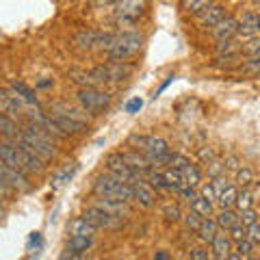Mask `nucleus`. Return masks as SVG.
Masks as SVG:
<instances>
[{
    "instance_id": "nucleus-1",
    "label": "nucleus",
    "mask_w": 260,
    "mask_h": 260,
    "mask_svg": "<svg viewBox=\"0 0 260 260\" xmlns=\"http://www.w3.org/2000/svg\"><path fill=\"white\" fill-rule=\"evenodd\" d=\"M15 141L26 145V148L35 152L44 162L56 158V148H54L56 141L52 139L50 135H46L44 130H39L35 124H30V121H26V124L20 126V135H18V139Z\"/></svg>"
},
{
    "instance_id": "nucleus-2",
    "label": "nucleus",
    "mask_w": 260,
    "mask_h": 260,
    "mask_svg": "<svg viewBox=\"0 0 260 260\" xmlns=\"http://www.w3.org/2000/svg\"><path fill=\"white\" fill-rule=\"evenodd\" d=\"M93 193L98 198H115V200H124V202H135L133 195V184L121 180V178L113 176V174H100L93 182Z\"/></svg>"
},
{
    "instance_id": "nucleus-3",
    "label": "nucleus",
    "mask_w": 260,
    "mask_h": 260,
    "mask_svg": "<svg viewBox=\"0 0 260 260\" xmlns=\"http://www.w3.org/2000/svg\"><path fill=\"white\" fill-rule=\"evenodd\" d=\"M141 46H143L141 32H137V30L119 32V35H115L111 48L107 50V56H109V61H128L139 54Z\"/></svg>"
},
{
    "instance_id": "nucleus-4",
    "label": "nucleus",
    "mask_w": 260,
    "mask_h": 260,
    "mask_svg": "<svg viewBox=\"0 0 260 260\" xmlns=\"http://www.w3.org/2000/svg\"><path fill=\"white\" fill-rule=\"evenodd\" d=\"M78 104L85 113H89L91 117H100L107 113L111 107V95L107 91H102L100 87H80L78 89Z\"/></svg>"
},
{
    "instance_id": "nucleus-5",
    "label": "nucleus",
    "mask_w": 260,
    "mask_h": 260,
    "mask_svg": "<svg viewBox=\"0 0 260 260\" xmlns=\"http://www.w3.org/2000/svg\"><path fill=\"white\" fill-rule=\"evenodd\" d=\"M128 145L135 150L143 152L145 156L150 158V162L154 158L162 156V154L172 152V148H169V143L165 139H160V137H154V135H130L128 137Z\"/></svg>"
},
{
    "instance_id": "nucleus-6",
    "label": "nucleus",
    "mask_w": 260,
    "mask_h": 260,
    "mask_svg": "<svg viewBox=\"0 0 260 260\" xmlns=\"http://www.w3.org/2000/svg\"><path fill=\"white\" fill-rule=\"evenodd\" d=\"M83 217L93 228H98V230H119V228H124V217L111 215V213H107V210L100 208V206L87 208L83 213Z\"/></svg>"
},
{
    "instance_id": "nucleus-7",
    "label": "nucleus",
    "mask_w": 260,
    "mask_h": 260,
    "mask_svg": "<svg viewBox=\"0 0 260 260\" xmlns=\"http://www.w3.org/2000/svg\"><path fill=\"white\" fill-rule=\"evenodd\" d=\"M104 167H107L109 174L117 176V178H121V180H126V182H130V184L137 182V180H143V178L126 162V158H124V154H121V152L109 154L107 160H104Z\"/></svg>"
},
{
    "instance_id": "nucleus-8",
    "label": "nucleus",
    "mask_w": 260,
    "mask_h": 260,
    "mask_svg": "<svg viewBox=\"0 0 260 260\" xmlns=\"http://www.w3.org/2000/svg\"><path fill=\"white\" fill-rule=\"evenodd\" d=\"M0 180L9 186L13 193L15 191H18V193H28L32 189L28 174H24V172H20V169H13L9 165H5L3 160H0Z\"/></svg>"
},
{
    "instance_id": "nucleus-9",
    "label": "nucleus",
    "mask_w": 260,
    "mask_h": 260,
    "mask_svg": "<svg viewBox=\"0 0 260 260\" xmlns=\"http://www.w3.org/2000/svg\"><path fill=\"white\" fill-rule=\"evenodd\" d=\"M115 7V18L119 24H135L145 13V0H119Z\"/></svg>"
},
{
    "instance_id": "nucleus-10",
    "label": "nucleus",
    "mask_w": 260,
    "mask_h": 260,
    "mask_svg": "<svg viewBox=\"0 0 260 260\" xmlns=\"http://www.w3.org/2000/svg\"><path fill=\"white\" fill-rule=\"evenodd\" d=\"M50 117L56 126H59L61 130L68 137H80V135H85L87 130H89V124L83 119H76V117H70V115H65V113H54L50 111Z\"/></svg>"
},
{
    "instance_id": "nucleus-11",
    "label": "nucleus",
    "mask_w": 260,
    "mask_h": 260,
    "mask_svg": "<svg viewBox=\"0 0 260 260\" xmlns=\"http://www.w3.org/2000/svg\"><path fill=\"white\" fill-rule=\"evenodd\" d=\"M0 111L7 113V115H11L13 119L24 113V104L18 100V95H15L9 87H3L0 85Z\"/></svg>"
},
{
    "instance_id": "nucleus-12",
    "label": "nucleus",
    "mask_w": 260,
    "mask_h": 260,
    "mask_svg": "<svg viewBox=\"0 0 260 260\" xmlns=\"http://www.w3.org/2000/svg\"><path fill=\"white\" fill-rule=\"evenodd\" d=\"M237 35H239V18H232V15H225L213 28V37L217 44L225 42V39H234Z\"/></svg>"
},
{
    "instance_id": "nucleus-13",
    "label": "nucleus",
    "mask_w": 260,
    "mask_h": 260,
    "mask_svg": "<svg viewBox=\"0 0 260 260\" xmlns=\"http://www.w3.org/2000/svg\"><path fill=\"white\" fill-rule=\"evenodd\" d=\"M15 145H18V150H20V158H22V165H24V172L26 174H44V169H46V165H44V160L37 156L32 150H28L26 145H22V143H18L15 141Z\"/></svg>"
},
{
    "instance_id": "nucleus-14",
    "label": "nucleus",
    "mask_w": 260,
    "mask_h": 260,
    "mask_svg": "<svg viewBox=\"0 0 260 260\" xmlns=\"http://www.w3.org/2000/svg\"><path fill=\"white\" fill-rule=\"evenodd\" d=\"M133 195H135V202L141 208H154V204H156V193H154V189L145 180L133 182Z\"/></svg>"
},
{
    "instance_id": "nucleus-15",
    "label": "nucleus",
    "mask_w": 260,
    "mask_h": 260,
    "mask_svg": "<svg viewBox=\"0 0 260 260\" xmlns=\"http://www.w3.org/2000/svg\"><path fill=\"white\" fill-rule=\"evenodd\" d=\"M104 68V74H107V83H121V80L130 78L133 74V65H128L126 61H109Z\"/></svg>"
},
{
    "instance_id": "nucleus-16",
    "label": "nucleus",
    "mask_w": 260,
    "mask_h": 260,
    "mask_svg": "<svg viewBox=\"0 0 260 260\" xmlns=\"http://www.w3.org/2000/svg\"><path fill=\"white\" fill-rule=\"evenodd\" d=\"M225 7H221V5H210L206 11H202L200 15H198V26L200 28H210L213 30L219 22H221L223 18H225Z\"/></svg>"
},
{
    "instance_id": "nucleus-17",
    "label": "nucleus",
    "mask_w": 260,
    "mask_h": 260,
    "mask_svg": "<svg viewBox=\"0 0 260 260\" xmlns=\"http://www.w3.org/2000/svg\"><path fill=\"white\" fill-rule=\"evenodd\" d=\"M93 247V237H80V234H72L68 241V254H61V258H78L87 254Z\"/></svg>"
},
{
    "instance_id": "nucleus-18",
    "label": "nucleus",
    "mask_w": 260,
    "mask_h": 260,
    "mask_svg": "<svg viewBox=\"0 0 260 260\" xmlns=\"http://www.w3.org/2000/svg\"><path fill=\"white\" fill-rule=\"evenodd\" d=\"M95 206H100V208L107 210V213L117 215V217H124V219L130 217V213H133V208H130V202L115 200V198H100Z\"/></svg>"
},
{
    "instance_id": "nucleus-19",
    "label": "nucleus",
    "mask_w": 260,
    "mask_h": 260,
    "mask_svg": "<svg viewBox=\"0 0 260 260\" xmlns=\"http://www.w3.org/2000/svg\"><path fill=\"white\" fill-rule=\"evenodd\" d=\"M210 251H213V258H217V260L228 258V254L232 251V241L225 234V230H219L215 234V239L210 241Z\"/></svg>"
},
{
    "instance_id": "nucleus-20",
    "label": "nucleus",
    "mask_w": 260,
    "mask_h": 260,
    "mask_svg": "<svg viewBox=\"0 0 260 260\" xmlns=\"http://www.w3.org/2000/svg\"><path fill=\"white\" fill-rule=\"evenodd\" d=\"M258 32H260V15L254 11H245L243 18L239 20V35L251 37V35H258Z\"/></svg>"
},
{
    "instance_id": "nucleus-21",
    "label": "nucleus",
    "mask_w": 260,
    "mask_h": 260,
    "mask_svg": "<svg viewBox=\"0 0 260 260\" xmlns=\"http://www.w3.org/2000/svg\"><path fill=\"white\" fill-rule=\"evenodd\" d=\"M9 89L18 95V100L22 104H28V107H39V100H37V95L35 91L28 87V85H24V83H18V80H11L9 83Z\"/></svg>"
},
{
    "instance_id": "nucleus-22",
    "label": "nucleus",
    "mask_w": 260,
    "mask_h": 260,
    "mask_svg": "<svg viewBox=\"0 0 260 260\" xmlns=\"http://www.w3.org/2000/svg\"><path fill=\"white\" fill-rule=\"evenodd\" d=\"M18 135H20L18 121H15L11 115H7V113L0 111V137H3V139H9V141H15Z\"/></svg>"
},
{
    "instance_id": "nucleus-23",
    "label": "nucleus",
    "mask_w": 260,
    "mask_h": 260,
    "mask_svg": "<svg viewBox=\"0 0 260 260\" xmlns=\"http://www.w3.org/2000/svg\"><path fill=\"white\" fill-rule=\"evenodd\" d=\"M217 232H219V225L215 221V217H204L200 228H198V239L204 243V245H210V241L215 239Z\"/></svg>"
},
{
    "instance_id": "nucleus-24",
    "label": "nucleus",
    "mask_w": 260,
    "mask_h": 260,
    "mask_svg": "<svg viewBox=\"0 0 260 260\" xmlns=\"http://www.w3.org/2000/svg\"><path fill=\"white\" fill-rule=\"evenodd\" d=\"M68 232L70 234H80V237H95L98 228H93L83 215H80V217H76V219H72V221H70Z\"/></svg>"
},
{
    "instance_id": "nucleus-25",
    "label": "nucleus",
    "mask_w": 260,
    "mask_h": 260,
    "mask_svg": "<svg viewBox=\"0 0 260 260\" xmlns=\"http://www.w3.org/2000/svg\"><path fill=\"white\" fill-rule=\"evenodd\" d=\"M98 37H100V32L95 30H80L74 35V46L78 50H95Z\"/></svg>"
},
{
    "instance_id": "nucleus-26",
    "label": "nucleus",
    "mask_w": 260,
    "mask_h": 260,
    "mask_svg": "<svg viewBox=\"0 0 260 260\" xmlns=\"http://www.w3.org/2000/svg\"><path fill=\"white\" fill-rule=\"evenodd\" d=\"M213 217L219 225V230H225V232L230 230L234 223H239V210H234V208H221V213L213 215Z\"/></svg>"
},
{
    "instance_id": "nucleus-27",
    "label": "nucleus",
    "mask_w": 260,
    "mask_h": 260,
    "mask_svg": "<svg viewBox=\"0 0 260 260\" xmlns=\"http://www.w3.org/2000/svg\"><path fill=\"white\" fill-rule=\"evenodd\" d=\"M210 5H215L213 0H180V9L189 15H200L202 11H206Z\"/></svg>"
},
{
    "instance_id": "nucleus-28",
    "label": "nucleus",
    "mask_w": 260,
    "mask_h": 260,
    "mask_svg": "<svg viewBox=\"0 0 260 260\" xmlns=\"http://www.w3.org/2000/svg\"><path fill=\"white\" fill-rule=\"evenodd\" d=\"M254 180H256L254 172H251L249 167H245V165H241L237 172H234V184H237L239 189H249V186L254 184Z\"/></svg>"
},
{
    "instance_id": "nucleus-29",
    "label": "nucleus",
    "mask_w": 260,
    "mask_h": 260,
    "mask_svg": "<svg viewBox=\"0 0 260 260\" xmlns=\"http://www.w3.org/2000/svg\"><path fill=\"white\" fill-rule=\"evenodd\" d=\"M162 178H165V184H167V191H178L180 186L184 184L182 180V174H180V169H174V167H167L165 172H162Z\"/></svg>"
},
{
    "instance_id": "nucleus-30",
    "label": "nucleus",
    "mask_w": 260,
    "mask_h": 260,
    "mask_svg": "<svg viewBox=\"0 0 260 260\" xmlns=\"http://www.w3.org/2000/svg\"><path fill=\"white\" fill-rule=\"evenodd\" d=\"M180 174H182L184 184H191V186H200V184H202V172H200L198 165H193V162L184 165V167L180 169Z\"/></svg>"
},
{
    "instance_id": "nucleus-31",
    "label": "nucleus",
    "mask_w": 260,
    "mask_h": 260,
    "mask_svg": "<svg viewBox=\"0 0 260 260\" xmlns=\"http://www.w3.org/2000/svg\"><path fill=\"white\" fill-rule=\"evenodd\" d=\"M70 78L80 87H100V83L91 76V72L85 70H70Z\"/></svg>"
},
{
    "instance_id": "nucleus-32",
    "label": "nucleus",
    "mask_w": 260,
    "mask_h": 260,
    "mask_svg": "<svg viewBox=\"0 0 260 260\" xmlns=\"http://www.w3.org/2000/svg\"><path fill=\"white\" fill-rule=\"evenodd\" d=\"M237 193H239V186L237 184H230L219 193L217 198V204L221 208H234V202H237Z\"/></svg>"
},
{
    "instance_id": "nucleus-33",
    "label": "nucleus",
    "mask_w": 260,
    "mask_h": 260,
    "mask_svg": "<svg viewBox=\"0 0 260 260\" xmlns=\"http://www.w3.org/2000/svg\"><path fill=\"white\" fill-rule=\"evenodd\" d=\"M162 219H165L167 223H178L182 221V210H180V204H174V202H167L165 206L160 210Z\"/></svg>"
},
{
    "instance_id": "nucleus-34",
    "label": "nucleus",
    "mask_w": 260,
    "mask_h": 260,
    "mask_svg": "<svg viewBox=\"0 0 260 260\" xmlns=\"http://www.w3.org/2000/svg\"><path fill=\"white\" fill-rule=\"evenodd\" d=\"M239 54L245 56H260V35H251L241 44Z\"/></svg>"
},
{
    "instance_id": "nucleus-35",
    "label": "nucleus",
    "mask_w": 260,
    "mask_h": 260,
    "mask_svg": "<svg viewBox=\"0 0 260 260\" xmlns=\"http://www.w3.org/2000/svg\"><path fill=\"white\" fill-rule=\"evenodd\" d=\"M191 210H195L200 217H213V202L198 195V198L191 202Z\"/></svg>"
},
{
    "instance_id": "nucleus-36",
    "label": "nucleus",
    "mask_w": 260,
    "mask_h": 260,
    "mask_svg": "<svg viewBox=\"0 0 260 260\" xmlns=\"http://www.w3.org/2000/svg\"><path fill=\"white\" fill-rule=\"evenodd\" d=\"M254 195H251V189H239L237 193V202H234V208L237 210H245L249 206H254Z\"/></svg>"
},
{
    "instance_id": "nucleus-37",
    "label": "nucleus",
    "mask_w": 260,
    "mask_h": 260,
    "mask_svg": "<svg viewBox=\"0 0 260 260\" xmlns=\"http://www.w3.org/2000/svg\"><path fill=\"white\" fill-rule=\"evenodd\" d=\"M202 219H204V217H200L195 210H189L186 215H182V221H184V225H186V230H189V232H198Z\"/></svg>"
},
{
    "instance_id": "nucleus-38",
    "label": "nucleus",
    "mask_w": 260,
    "mask_h": 260,
    "mask_svg": "<svg viewBox=\"0 0 260 260\" xmlns=\"http://www.w3.org/2000/svg\"><path fill=\"white\" fill-rule=\"evenodd\" d=\"M239 48H241V44H237L234 39H225V42L217 44V54L219 56L221 54H239Z\"/></svg>"
},
{
    "instance_id": "nucleus-39",
    "label": "nucleus",
    "mask_w": 260,
    "mask_h": 260,
    "mask_svg": "<svg viewBox=\"0 0 260 260\" xmlns=\"http://www.w3.org/2000/svg\"><path fill=\"white\" fill-rule=\"evenodd\" d=\"M176 195H178V198H180V200H184V202H189V204H191V202L195 200V198H198V186H191V184H182L180 186V189H178L176 191Z\"/></svg>"
},
{
    "instance_id": "nucleus-40",
    "label": "nucleus",
    "mask_w": 260,
    "mask_h": 260,
    "mask_svg": "<svg viewBox=\"0 0 260 260\" xmlns=\"http://www.w3.org/2000/svg\"><path fill=\"white\" fill-rule=\"evenodd\" d=\"M228 237H230V241H232V243L247 239V228L243 225L241 221H239V223H234V225L230 228V230H228Z\"/></svg>"
},
{
    "instance_id": "nucleus-41",
    "label": "nucleus",
    "mask_w": 260,
    "mask_h": 260,
    "mask_svg": "<svg viewBox=\"0 0 260 260\" xmlns=\"http://www.w3.org/2000/svg\"><path fill=\"white\" fill-rule=\"evenodd\" d=\"M239 221L243 223V225H251V223H256L258 221V213H256V210L254 208H245V210H239Z\"/></svg>"
},
{
    "instance_id": "nucleus-42",
    "label": "nucleus",
    "mask_w": 260,
    "mask_h": 260,
    "mask_svg": "<svg viewBox=\"0 0 260 260\" xmlns=\"http://www.w3.org/2000/svg\"><path fill=\"white\" fill-rule=\"evenodd\" d=\"M189 258H191V260H208V258H213V254H210L208 247L204 245V243H202V245L189 249Z\"/></svg>"
},
{
    "instance_id": "nucleus-43",
    "label": "nucleus",
    "mask_w": 260,
    "mask_h": 260,
    "mask_svg": "<svg viewBox=\"0 0 260 260\" xmlns=\"http://www.w3.org/2000/svg\"><path fill=\"white\" fill-rule=\"evenodd\" d=\"M206 174H208V178H215V176H219V174H225L223 172V160H219V158H213L210 162H206Z\"/></svg>"
},
{
    "instance_id": "nucleus-44",
    "label": "nucleus",
    "mask_w": 260,
    "mask_h": 260,
    "mask_svg": "<svg viewBox=\"0 0 260 260\" xmlns=\"http://www.w3.org/2000/svg\"><path fill=\"white\" fill-rule=\"evenodd\" d=\"M243 72H247V74H260V56H247V61L243 63Z\"/></svg>"
},
{
    "instance_id": "nucleus-45",
    "label": "nucleus",
    "mask_w": 260,
    "mask_h": 260,
    "mask_svg": "<svg viewBox=\"0 0 260 260\" xmlns=\"http://www.w3.org/2000/svg\"><path fill=\"white\" fill-rule=\"evenodd\" d=\"M210 180H213L210 184H213V189H215V193H217V198H219V193H221L225 186H230V184H232V182L225 178V174H219V176H215V178H210Z\"/></svg>"
},
{
    "instance_id": "nucleus-46",
    "label": "nucleus",
    "mask_w": 260,
    "mask_h": 260,
    "mask_svg": "<svg viewBox=\"0 0 260 260\" xmlns=\"http://www.w3.org/2000/svg\"><path fill=\"white\" fill-rule=\"evenodd\" d=\"M237 251L241 254V258H249L251 251H254V243L249 239H243V241H237Z\"/></svg>"
},
{
    "instance_id": "nucleus-47",
    "label": "nucleus",
    "mask_w": 260,
    "mask_h": 260,
    "mask_svg": "<svg viewBox=\"0 0 260 260\" xmlns=\"http://www.w3.org/2000/svg\"><path fill=\"white\" fill-rule=\"evenodd\" d=\"M189 158L184 156V154H178V152H172V158H169V167H174V169H182L184 165H189Z\"/></svg>"
},
{
    "instance_id": "nucleus-48",
    "label": "nucleus",
    "mask_w": 260,
    "mask_h": 260,
    "mask_svg": "<svg viewBox=\"0 0 260 260\" xmlns=\"http://www.w3.org/2000/svg\"><path fill=\"white\" fill-rule=\"evenodd\" d=\"M241 167V160H239V156H234V154H230V156H225L223 158V172L228 174V172H237V169Z\"/></svg>"
},
{
    "instance_id": "nucleus-49",
    "label": "nucleus",
    "mask_w": 260,
    "mask_h": 260,
    "mask_svg": "<svg viewBox=\"0 0 260 260\" xmlns=\"http://www.w3.org/2000/svg\"><path fill=\"white\" fill-rule=\"evenodd\" d=\"M200 195H202V198H206V200H210L213 204L217 202V193H215V189H213V184H210V182L200 184Z\"/></svg>"
},
{
    "instance_id": "nucleus-50",
    "label": "nucleus",
    "mask_w": 260,
    "mask_h": 260,
    "mask_svg": "<svg viewBox=\"0 0 260 260\" xmlns=\"http://www.w3.org/2000/svg\"><path fill=\"white\" fill-rule=\"evenodd\" d=\"M247 239L254 243V245H258V243H260V221L247 225Z\"/></svg>"
},
{
    "instance_id": "nucleus-51",
    "label": "nucleus",
    "mask_w": 260,
    "mask_h": 260,
    "mask_svg": "<svg viewBox=\"0 0 260 260\" xmlns=\"http://www.w3.org/2000/svg\"><path fill=\"white\" fill-rule=\"evenodd\" d=\"M119 0H89V5L95 7V9H107V7H115Z\"/></svg>"
},
{
    "instance_id": "nucleus-52",
    "label": "nucleus",
    "mask_w": 260,
    "mask_h": 260,
    "mask_svg": "<svg viewBox=\"0 0 260 260\" xmlns=\"http://www.w3.org/2000/svg\"><path fill=\"white\" fill-rule=\"evenodd\" d=\"M198 156H200V160H202V165H206V162H210V160L215 158V154H213V150H210V148H202Z\"/></svg>"
},
{
    "instance_id": "nucleus-53",
    "label": "nucleus",
    "mask_w": 260,
    "mask_h": 260,
    "mask_svg": "<svg viewBox=\"0 0 260 260\" xmlns=\"http://www.w3.org/2000/svg\"><path fill=\"white\" fill-rule=\"evenodd\" d=\"M143 107V102L139 100V98H137V100H133V102H128V107H126V111L128 113H137V111H139Z\"/></svg>"
},
{
    "instance_id": "nucleus-54",
    "label": "nucleus",
    "mask_w": 260,
    "mask_h": 260,
    "mask_svg": "<svg viewBox=\"0 0 260 260\" xmlns=\"http://www.w3.org/2000/svg\"><path fill=\"white\" fill-rule=\"evenodd\" d=\"M251 186H254V191H251V195H254V200H256V198H260V182H258V180H254V184H251Z\"/></svg>"
},
{
    "instance_id": "nucleus-55",
    "label": "nucleus",
    "mask_w": 260,
    "mask_h": 260,
    "mask_svg": "<svg viewBox=\"0 0 260 260\" xmlns=\"http://www.w3.org/2000/svg\"><path fill=\"white\" fill-rule=\"evenodd\" d=\"M154 258H156V260H169L172 256H169L167 251H156V254H154Z\"/></svg>"
}]
</instances>
